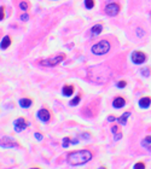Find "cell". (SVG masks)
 <instances>
[{
    "mask_svg": "<svg viewBox=\"0 0 151 169\" xmlns=\"http://www.w3.org/2000/svg\"><path fill=\"white\" fill-rule=\"evenodd\" d=\"M92 152L88 150H79L68 155V163L70 166H82L92 160Z\"/></svg>",
    "mask_w": 151,
    "mask_h": 169,
    "instance_id": "cell-1",
    "label": "cell"
},
{
    "mask_svg": "<svg viewBox=\"0 0 151 169\" xmlns=\"http://www.w3.org/2000/svg\"><path fill=\"white\" fill-rule=\"evenodd\" d=\"M111 48V45H110V41L108 40H102L97 44H94L91 48L92 53L96 55V56H103V55H107Z\"/></svg>",
    "mask_w": 151,
    "mask_h": 169,
    "instance_id": "cell-2",
    "label": "cell"
},
{
    "mask_svg": "<svg viewBox=\"0 0 151 169\" xmlns=\"http://www.w3.org/2000/svg\"><path fill=\"white\" fill-rule=\"evenodd\" d=\"M65 59V56L64 55H57L54 56L53 58H47V59H44L40 62V64L42 67H47V68H51V67H56L61 62H63Z\"/></svg>",
    "mask_w": 151,
    "mask_h": 169,
    "instance_id": "cell-3",
    "label": "cell"
},
{
    "mask_svg": "<svg viewBox=\"0 0 151 169\" xmlns=\"http://www.w3.org/2000/svg\"><path fill=\"white\" fill-rule=\"evenodd\" d=\"M131 59L134 64H143L146 61V55L142 51H134L131 56Z\"/></svg>",
    "mask_w": 151,
    "mask_h": 169,
    "instance_id": "cell-4",
    "label": "cell"
},
{
    "mask_svg": "<svg viewBox=\"0 0 151 169\" xmlns=\"http://www.w3.org/2000/svg\"><path fill=\"white\" fill-rule=\"evenodd\" d=\"M120 12V5L117 2H111V4H108L105 6V13L108 16H116L117 13Z\"/></svg>",
    "mask_w": 151,
    "mask_h": 169,
    "instance_id": "cell-5",
    "label": "cell"
},
{
    "mask_svg": "<svg viewBox=\"0 0 151 169\" xmlns=\"http://www.w3.org/2000/svg\"><path fill=\"white\" fill-rule=\"evenodd\" d=\"M0 146L5 147V149H10V147H13V146H18V144L15 141V139H12L10 137H4V138L0 139Z\"/></svg>",
    "mask_w": 151,
    "mask_h": 169,
    "instance_id": "cell-6",
    "label": "cell"
},
{
    "mask_svg": "<svg viewBox=\"0 0 151 169\" xmlns=\"http://www.w3.org/2000/svg\"><path fill=\"white\" fill-rule=\"evenodd\" d=\"M27 127H28V123H27L25 118L18 117V118L15 121V131H16L17 133H21V132L24 131Z\"/></svg>",
    "mask_w": 151,
    "mask_h": 169,
    "instance_id": "cell-7",
    "label": "cell"
},
{
    "mask_svg": "<svg viewBox=\"0 0 151 169\" xmlns=\"http://www.w3.org/2000/svg\"><path fill=\"white\" fill-rule=\"evenodd\" d=\"M38 117H39V120H41L42 122L46 123V122L50 121L51 115H50V111H48L47 109H40L39 112H38Z\"/></svg>",
    "mask_w": 151,
    "mask_h": 169,
    "instance_id": "cell-8",
    "label": "cell"
},
{
    "mask_svg": "<svg viewBox=\"0 0 151 169\" xmlns=\"http://www.w3.org/2000/svg\"><path fill=\"white\" fill-rule=\"evenodd\" d=\"M125 104H126V100H125L123 97H116V98L113 100V106H114L115 109H121V108L125 106Z\"/></svg>",
    "mask_w": 151,
    "mask_h": 169,
    "instance_id": "cell-9",
    "label": "cell"
},
{
    "mask_svg": "<svg viewBox=\"0 0 151 169\" xmlns=\"http://www.w3.org/2000/svg\"><path fill=\"white\" fill-rule=\"evenodd\" d=\"M62 93H63V95H65V97H70V95L74 93V86H73V85H65V86L63 87V89H62Z\"/></svg>",
    "mask_w": 151,
    "mask_h": 169,
    "instance_id": "cell-10",
    "label": "cell"
},
{
    "mask_svg": "<svg viewBox=\"0 0 151 169\" xmlns=\"http://www.w3.org/2000/svg\"><path fill=\"white\" fill-rule=\"evenodd\" d=\"M31 104H33V100L29 99V98H22V99L19 100V105H21V108H23V109L30 108Z\"/></svg>",
    "mask_w": 151,
    "mask_h": 169,
    "instance_id": "cell-11",
    "label": "cell"
},
{
    "mask_svg": "<svg viewBox=\"0 0 151 169\" xmlns=\"http://www.w3.org/2000/svg\"><path fill=\"white\" fill-rule=\"evenodd\" d=\"M150 104H151V99L149 97H144V98H142L139 100V106L142 109H148L150 106Z\"/></svg>",
    "mask_w": 151,
    "mask_h": 169,
    "instance_id": "cell-12",
    "label": "cell"
},
{
    "mask_svg": "<svg viewBox=\"0 0 151 169\" xmlns=\"http://www.w3.org/2000/svg\"><path fill=\"white\" fill-rule=\"evenodd\" d=\"M102 30H103L102 24H96V25H93L91 28V35L92 36H97V35H99L102 33Z\"/></svg>",
    "mask_w": 151,
    "mask_h": 169,
    "instance_id": "cell-13",
    "label": "cell"
},
{
    "mask_svg": "<svg viewBox=\"0 0 151 169\" xmlns=\"http://www.w3.org/2000/svg\"><path fill=\"white\" fill-rule=\"evenodd\" d=\"M11 45V38L10 36H5L2 40H1V44H0V47L2 50H6L8 46Z\"/></svg>",
    "mask_w": 151,
    "mask_h": 169,
    "instance_id": "cell-14",
    "label": "cell"
},
{
    "mask_svg": "<svg viewBox=\"0 0 151 169\" xmlns=\"http://www.w3.org/2000/svg\"><path fill=\"white\" fill-rule=\"evenodd\" d=\"M130 115H131V112H125L121 117H119V118H117V121H119L121 124H123V126H125V124L127 123V118L130 117Z\"/></svg>",
    "mask_w": 151,
    "mask_h": 169,
    "instance_id": "cell-15",
    "label": "cell"
},
{
    "mask_svg": "<svg viewBox=\"0 0 151 169\" xmlns=\"http://www.w3.org/2000/svg\"><path fill=\"white\" fill-rule=\"evenodd\" d=\"M111 132H113V133H114V135H115V140L121 139L122 134H121V132L119 131V127H117V126H114V127L111 128Z\"/></svg>",
    "mask_w": 151,
    "mask_h": 169,
    "instance_id": "cell-16",
    "label": "cell"
},
{
    "mask_svg": "<svg viewBox=\"0 0 151 169\" xmlns=\"http://www.w3.org/2000/svg\"><path fill=\"white\" fill-rule=\"evenodd\" d=\"M80 100H81V95L79 94V95H76L75 98H73V99L69 101V105H70V106H75V105H77V104L80 103Z\"/></svg>",
    "mask_w": 151,
    "mask_h": 169,
    "instance_id": "cell-17",
    "label": "cell"
},
{
    "mask_svg": "<svg viewBox=\"0 0 151 169\" xmlns=\"http://www.w3.org/2000/svg\"><path fill=\"white\" fill-rule=\"evenodd\" d=\"M85 6H86L88 10L93 8V7H94V0H85Z\"/></svg>",
    "mask_w": 151,
    "mask_h": 169,
    "instance_id": "cell-18",
    "label": "cell"
},
{
    "mask_svg": "<svg viewBox=\"0 0 151 169\" xmlns=\"http://www.w3.org/2000/svg\"><path fill=\"white\" fill-rule=\"evenodd\" d=\"M140 71H142V75L143 76H145V78H149L150 76V69L149 68H143Z\"/></svg>",
    "mask_w": 151,
    "mask_h": 169,
    "instance_id": "cell-19",
    "label": "cell"
},
{
    "mask_svg": "<svg viewBox=\"0 0 151 169\" xmlns=\"http://www.w3.org/2000/svg\"><path fill=\"white\" fill-rule=\"evenodd\" d=\"M69 144H71V139L70 138H68V137H65L64 139H63V147L65 149V147H68L69 146Z\"/></svg>",
    "mask_w": 151,
    "mask_h": 169,
    "instance_id": "cell-20",
    "label": "cell"
},
{
    "mask_svg": "<svg viewBox=\"0 0 151 169\" xmlns=\"http://www.w3.org/2000/svg\"><path fill=\"white\" fill-rule=\"evenodd\" d=\"M19 7H21V10H22V11H27V10H28V7H29V5H28V2H27V1H22V2L19 4Z\"/></svg>",
    "mask_w": 151,
    "mask_h": 169,
    "instance_id": "cell-21",
    "label": "cell"
},
{
    "mask_svg": "<svg viewBox=\"0 0 151 169\" xmlns=\"http://www.w3.org/2000/svg\"><path fill=\"white\" fill-rule=\"evenodd\" d=\"M150 144H151V137L145 138V139L143 140V143H142V145H143V146H148V145H150Z\"/></svg>",
    "mask_w": 151,
    "mask_h": 169,
    "instance_id": "cell-22",
    "label": "cell"
},
{
    "mask_svg": "<svg viewBox=\"0 0 151 169\" xmlns=\"http://www.w3.org/2000/svg\"><path fill=\"white\" fill-rule=\"evenodd\" d=\"M5 17V8L2 6H0V21H2Z\"/></svg>",
    "mask_w": 151,
    "mask_h": 169,
    "instance_id": "cell-23",
    "label": "cell"
},
{
    "mask_svg": "<svg viewBox=\"0 0 151 169\" xmlns=\"http://www.w3.org/2000/svg\"><path fill=\"white\" fill-rule=\"evenodd\" d=\"M134 168H140V169H143V168H145V164H144L143 162H138V163H136Z\"/></svg>",
    "mask_w": 151,
    "mask_h": 169,
    "instance_id": "cell-24",
    "label": "cell"
},
{
    "mask_svg": "<svg viewBox=\"0 0 151 169\" xmlns=\"http://www.w3.org/2000/svg\"><path fill=\"white\" fill-rule=\"evenodd\" d=\"M29 19V16L27 15V13H23L22 16H21V21H23V22H27Z\"/></svg>",
    "mask_w": 151,
    "mask_h": 169,
    "instance_id": "cell-25",
    "label": "cell"
},
{
    "mask_svg": "<svg viewBox=\"0 0 151 169\" xmlns=\"http://www.w3.org/2000/svg\"><path fill=\"white\" fill-rule=\"evenodd\" d=\"M126 81H120V82H117V85H116V86H117V87H119V88H125V87H126Z\"/></svg>",
    "mask_w": 151,
    "mask_h": 169,
    "instance_id": "cell-26",
    "label": "cell"
},
{
    "mask_svg": "<svg viewBox=\"0 0 151 169\" xmlns=\"http://www.w3.org/2000/svg\"><path fill=\"white\" fill-rule=\"evenodd\" d=\"M34 137H35L38 140H42V139H44L42 134H40V133H35V134H34Z\"/></svg>",
    "mask_w": 151,
    "mask_h": 169,
    "instance_id": "cell-27",
    "label": "cell"
},
{
    "mask_svg": "<svg viewBox=\"0 0 151 169\" xmlns=\"http://www.w3.org/2000/svg\"><path fill=\"white\" fill-rule=\"evenodd\" d=\"M108 120H109L110 122H113V121H115V117H114V116H109V117H108Z\"/></svg>",
    "mask_w": 151,
    "mask_h": 169,
    "instance_id": "cell-28",
    "label": "cell"
},
{
    "mask_svg": "<svg viewBox=\"0 0 151 169\" xmlns=\"http://www.w3.org/2000/svg\"><path fill=\"white\" fill-rule=\"evenodd\" d=\"M150 21H151V13H150Z\"/></svg>",
    "mask_w": 151,
    "mask_h": 169,
    "instance_id": "cell-29",
    "label": "cell"
}]
</instances>
